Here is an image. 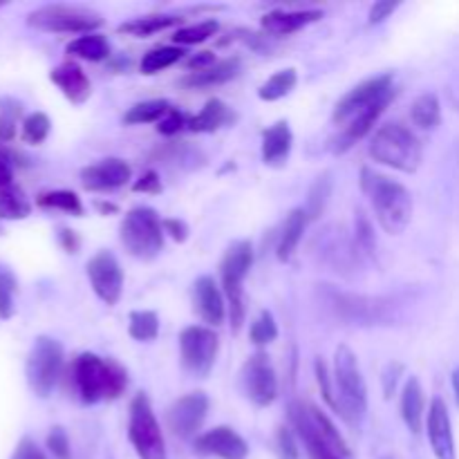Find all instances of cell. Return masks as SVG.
Returning <instances> with one entry per match:
<instances>
[{"instance_id":"6da1fadb","label":"cell","mask_w":459,"mask_h":459,"mask_svg":"<svg viewBox=\"0 0 459 459\" xmlns=\"http://www.w3.org/2000/svg\"><path fill=\"white\" fill-rule=\"evenodd\" d=\"M393 74H379L372 76V79L363 81L357 88L350 90L334 108V121L336 128H341L339 137L332 139V151L334 152H345L348 148H352L354 143L361 137H366L372 130V126L377 124L384 110L388 108V103L393 101L394 90H393Z\"/></svg>"},{"instance_id":"7a4b0ae2","label":"cell","mask_w":459,"mask_h":459,"mask_svg":"<svg viewBox=\"0 0 459 459\" xmlns=\"http://www.w3.org/2000/svg\"><path fill=\"white\" fill-rule=\"evenodd\" d=\"M361 191L370 200L377 222L385 233L399 236L412 220V195L402 182L377 173L370 166L361 169Z\"/></svg>"},{"instance_id":"3957f363","label":"cell","mask_w":459,"mask_h":459,"mask_svg":"<svg viewBox=\"0 0 459 459\" xmlns=\"http://www.w3.org/2000/svg\"><path fill=\"white\" fill-rule=\"evenodd\" d=\"M72 384L83 403L92 406L99 402H115L128 388V375L112 359L83 352L72 363Z\"/></svg>"},{"instance_id":"277c9868","label":"cell","mask_w":459,"mask_h":459,"mask_svg":"<svg viewBox=\"0 0 459 459\" xmlns=\"http://www.w3.org/2000/svg\"><path fill=\"white\" fill-rule=\"evenodd\" d=\"M290 421L296 435L303 439L309 459H343L350 457V448L330 417L316 406L305 402L290 403Z\"/></svg>"},{"instance_id":"5b68a950","label":"cell","mask_w":459,"mask_h":459,"mask_svg":"<svg viewBox=\"0 0 459 459\" xmlns=\"http://www.w3.org/2000/svg\"><path fill=\"white\" fill-rule=\"evenodd\" d=\"M334 408L332 411L348 426L359 429L368 412V385L359 368L357 354L341 345L334 354Z\"/></svg>"},{"instance_id":"8992f818","label":"cell","mask_w":459,"mask_h":459,"mask_svg":"<svg viewBox=\"0 0 459 459\" xmlns=\"http://www.w3.org/2000/svg\"><path fill=\"white\" fill-rule=\"evenodd\" d=\"M321 299L325 307L334 314L339 321L348 325H390L394 321V300L381 299V296H363L341 291L336 287L323 285Z\"/></svg>"},{"instance_id":"52a82bcc","label":"cell","mask_w":459,"mask_h":459,"mask_svg":"<svg viewBox=\"0 0 459 459\" xmlns=\"http://www.w3.org/2000/svg\"><path fill=\"white\" fill-rule=\"evenodd\" d=\"M370 157L402 173H415L424 157V148L411 128L393 121V124L381 126L375 133L370 142Z\"/></svg>"},{"instance_id":"ba28073f","label":"cell","mask_w":459,"mask_h":459,"mask_svg":"<svg viewBox=\"0 0 459 459\" xmlns=\"http://www.w3.org/2000/svg\"><path fill=\"white\" fill-rule=\"evenodd\" d=\"M251 264H254V247L251 242L240 240L233 242L224 254L222 263H220V281H222V294L227 299L229 312H231L233 332H238L245 323V282L247 273H249Z\"/></svg>"},{"instance_id":"9c48e42d","label":"cell","mask_w":459,"mask_h":459,"mask_svg":"<svg viewBox=\"0 0 459 459\" xmlns=\"http://www.w3.org/2000/svg\"><path fill=\"white\" fill-rule=\"evenodd\" d=\"M121 242L126 251L139 260H151L164 247V227L151 206H134L121 222Z\"/></svg>"},{"instance_id":"30bf717a","label":"cell","mask_w":459,"mask_h":459,"mask_svg":"<svg viewBox=\"0 0 459 459\" xmlns=\"http://www.w3.org/2000/svg\"><path fill=\"white\" fill-rule=\"evenodd\" d=\"M31 30L48 34H94L103 25L101 13L76 4H43L27 16Z\"/></svg>"},{"instance_id":"8fae6325","label":"cell","mask_w":459,"mask_h":459,"mask_svg":"<svg viewBox=\"0 0 459 459\" xmlns=\"http://www.w3.org/2000/svg\"><path fill=\"white\" fill-rule=\"evenodd\" d=\"M128 439L139 459H166V442L161 435L152 403L148 394L139 393L130 402Z\"/></svg>"},{"instance_id":"7c38bea8","label":"cell","mask_w":459,"mask_h":459,"mask_svg":"<svg viewBox=\"0 0 459 459\" xmlns=\"http://www.w3.org/2000/svg\"><path fill=\"white\" fill-rule=\"evenodd\" d=\"M63 345L52 336H39L27 357L25 375L31 393L40 399H48L56 388L58 377L63 372Z\"/></svg>"},{"instance_id":"4fadbf2b","label":"cell","mask_w":459,"mask_h":459,"mask_svg":"<svg viewBox=\"0 0 459 459\" xmlns=\"http://www.w3.org/2000/svg\"><path fill=\"white\" fill-rule=\"evenodd\" d=\"M220 339L213 327L191 325L179 334V359H182L184 372L191 377L204 379L211 375L218 359Z\"/></svg>"},{"instance_id":"5bb4252c","label":"cell","mask_w":459,"mask_h":459,"mask_svg":"<svg viewBox=\"0 0 459 459\" xmlns=\"http://www.w3.org/2000/svg\"><path fill=\"white\" fill-rule=\"evenodd\" d=\"M240 384L247 399L258 408L272 406L278 397V379L272 361L264 352H255L247 359L240 372Z\"/></svg>"},{"instance_id":"9a60e30c","label":"cell","mask_w":459,"mask_h":459,"mask_svg":"<svg viewBox=\"0 0 459 459\" xmlns=\"http://www.w3.org/2000/svg\"><path fill=\"white\" fill-rule=\"evenodd\" d=\"M92 285L94 294L103 300L106 305H117L124 291V272L119 267V260L110 251H99L90 258L88 267H85Z\"/></svg>"},{"instance_id":"2e32d148","label":"cell","mask_w":459,"mask_h":459,"mask_svg":"<svg viewBox=\"0 0 459 459\" xmlns=\"http://www.w3.org/2000/svg\"><path fill=\"white\" fill-rule=\"evenodd\" d=\"M206 412H209V397L204 393H188L169 408L166 421L178 437L191 439L200 433Z\"/></svg>"},{"instance_id":"e0dca14e","label":"cell","mask_w":459,"mask_h":459,"mask_svg":"<svg viewBox=\"0 0 459 459\" xmlns=\"http://www.w3.org/2000/svg\"><path fill=\"white\" fill-rule=\"evenodd\" d=\"M193 446L200 455L218 459H247L249 455V446H247L245 439L229 426H215V429L197 435Z\"/></svg>"},{"instance_id":"ac0fdd59","label":"cell","mask_w":459,"mask_h":459,"mask_svg":"<svg viewBox=\"0 0 459 459\" xmlns=\"http://www.w3.org/2000/svg\"><path fill=\"white\" fill-rule=\"evenodd\" d=\"M426 430H429V442L435 457L457 459L451 415H448V406L442 397H435L430 402L429 415H426Z\"/></svg>"},{"instance_id":"d6986e66","label":"cell","mask_w":459,"mask_h":459,"mask_svg":"<svg viewBox=\"0 0 459 459\" xmlns=\"http://www.w3.org/2000/svg\"><path fill=\"white\" fill-rule=\"evenodd\" d=\"M130 175H133V169H130L128 161L108 157L99 164L85 166L81 170V184H83L85 191H115V188L126 186L130 182Z\"/></svg>"},{"instance_id":"ffe728a7","label":"cell","mask_w":459,"mask_h":459,"mask_svg":"<svg viewBox=\"0 0 459 459\" xmlns=\"http://www.w3.org/2000/svg\"><path fill=\"white\" fill-rule=\"evenodd\" d=\"M193 303H195L197 314L202 321L211 327L222 325L227 318V303H224V294L218 287V282L211 276H200L193 285Z\"/></svg>"},{"instance_id":"44dd1931","label":"cell","mask_w":459,"mask_h":459,"mask_svg":"<svg viewBox=\"0 0 459 459\" xmlns=\"http://www.w3.org/2000/svg\"><path fill=\"white\" fill-rule=\"evenodd\" d=\"M49 81L61 90L63 97H65L67 101L76 103V106L88 101L90 92H92L88 74L72 61L61 63V65L54 67V70L49 72Z\"/></svg>"},{"instance_id":"7402d4cb","label":"cell","mask_w":459,"mask_h":459,"mask_svg":"<svg viewBox=\"0 0 459 459\" xmlns=\"http://www.w3.org/2000/svg\"><path fill=\"white\" fill-rule=\"evenodd\" d=\"M291 143H294V134H291L287 121H276L273 126H269L263 133V148H260L264 164L272 169H282L290 160Z\"/></svg>"},{"instance_id":"603a6c76","label":"cell","mask_w":459,"mask_h":459,"mask_svg":"<svg viewBox=\"0 0 459 459\" xmlns=\"http://www.w3.org/2000/svg\"><path fill=\"white\" fill-rule=\"evenodd\" d=\"M323 12L318 9H300V12H285V9H276L263 16V30L272 36H290L300 31L303 27L312 25V22L321 21Z\"/></svg>"},{"instance_id":"cb8c5ba5","label":"cell","mask_w":459,"mask_h":459,"mask_svg":"<svg viewBox=\"0 0 459 459\" xmlns=\"http://www.w3.org/2000/svg\"><path fill=\"white\" fill-rule=\"evenodd\" d=\"M238 72H240V58H224V61H218L215 65L206 67L202 72H188L182 79V85L188 90L213 88V85H222L227 81L236 79Z\"/></svg>"},{"instance_id":"d4e9b609","label":"cell","mask_w":459,"mask_h":459,"mask_svg":"<svg viewBox=\"0 0 459 459\" xmlns=\"http://www.w3.org/2000/svg\"><path fill=\"white\" fill-rule=\"evenodd\" d=\"M402 417L411 433H421L426 421V397L417 377H411L402 390Z\"/></svg>"},{"instance_id":"484cf974","label":"cell","mask_w":459,"mask_h":459,"mask_svg":"<svg viewBox=\"0 0 459 459\" xmlns=\"http://www.w3.org/2000/svg\"><path fill=\"white\" fill-rule=\"evenodd\" d=\"M307 213L305 209H291L290 215L285 218V224H282L281 238H278V247H276V255L278 260L287 263V260L294 255L296 247L300 245L303 240L305 227H307Z\"/></svg>"},{"instance_id":"4316f807","label":"cell","mask_w":459,"mask_h":459,"mask_svg":"<svg viewBox=\"0 0 459 459\" xmlns=\"http://www.w3.org/2000/svg\"><path fill=\"white\" fill-rule=\"evenodd\" d=\"M233 121V112L229 110V106L220 99H211L206 101V106L202 108V112H197L195 117L188 119V128L193 133H215L222 126L231 124Z\"/></svg>"},{"instance_id":"83f0119b","label":"cell","mask_w":459,"mask_h":459,"mask_svg":"<svg viewBox=\"0 0 459 459\" xmlns=\"http://www.w3.org/2000/svg\"><path fill=\"white\" fill-rule=\"evenodd\" d=\"M179 21L182 18L173 16V13H152V16L133 18V21L124 22V25H119V31L121 34L137 36V39H146V36L157 34V31H164L179 25Z\"/></svg>"},{"instance_id":"f1b7e54d","label":"cell","mask_w":459,"mask_h":459,"mask_svg":"<svg viewBox=\"0 0 459 459\" xmlns=\"http://www.w3.org/2000/svg\"><path fill=\"white\" fill-rule=\"evenodd\" d=\"M67 54L76 58H83V61L97 63L110 56V43L106 40V36L94 31V34H85L72 40V43L67 45Z\"/></svg>"},{"instance_id":"f546056e","label":"cell","mask_w":459,"mask_h":459,"mask_svg":"<svg viewBox=\"0 0 459 459\" xmlns=\"http://www.w3.org/2000/svg\"><path fill=\"white\" fill-rule=\"evenodd\" d=\"M411 119L421 130L437 128L439 121H442V103H439L437 94L426 92L417 97L411 108Z\"/></svg>"},{"instance_id":"4dcf8cb0","label":"cell","mask_w":459,"mask_h":459,"mask_svg":"<svg viewBox=\"0 0 459 459\" xmlns=\"http://www.w3.org/2000/svg\"><path fill=\"white\" fill-rule=\"evenodd\" d=\"M170 103L166 99H151V101L134 103L128 112L124 115L126 126H139V124H160L170 110Z\"/></svg>"},{"instance_id":"1f68e13d","label":"cell","mask_w":459,"mask_h":459,"mask_svg":"<svg viewBox=\"0 0 459 459\" xmlns=\"http://www.w3.org/2000/svg\"><path fill=\"white\" fill-rule=\"evenodd\" d=\"M31 213V204L18 186H0V220H25Z\"/></svg>"},{"instance_id":"d6a6232c","label":"cell","mask_w":459,"mask_h":459,"mask_svg":"<svg viewBox=\"0 0 459 459\" xmlns=\"http://www.w3.org/2000/svg\"><path fill=\"white\" fill-rule=\"evenodd\" d=\"M332 188H334V179H332L330 170L318 175L316 182L309 188L307 204H305V213H307L309 222H312V220H318L323 215V211H325L327 202H330L332 197Z\"/></svg>"},{"instance_id":"836d02e7","label":"cell","mask_w":459,"mask_h":459,"mask_svg":"<svg viewBox=\"0 0 459 459\" xmlns=\"http://www.w3.org/2000/svg\"><path fill=\"white\" fill-rule=\"evenodd\" d=\"M296 83H299V74H296L294 67H287V70H281L273 76H269V79L260 85L258 97L263 99V101H278V99L287 97V94L296 88Z\"/></svg>"},{"instance_id":"e575fe53","label":"cell","mask_w":459,"mask_h":459,"mask_svg":"<svg viewBox=\"0 0 459 459\" xmlns=\"http://www.w3.org/2000/svg\"><path fill=\"white\" fill-rule=\"evenodd\" d=\"M36 206L40 209H52V211H63V213L70 215H83V204H81V197L72 191H48L40 193L36 197Z\"/></svg>"},{"instance_id":"d590c367","label":"cell","mask_w":459,"mask_h":459,"mask_svg":"<svg viewBox=\"0 0 459 459\" xmlns=\"http://www.w3.org/2000/svg\"><path fill=\"white\" fill-rule=\"evenodd\" d=\"M182 56H184V49L173 48V45L155 48V49H151V52L143 54L139 70H142V74H148V76L157 74V72L166 70V67H170V65H175L178 61H182Z\"/></svg>"},{"instance_id":"8d00e7d4","label":"cell","mask_w":459,"mask_h":459,"mask_svg":"<svg viewBox=\"0 0 459 459\" xmlns=\"http://www.w3.org/2000/svg\"><path fill=\"white\" fill-rule=\"evenodd\" d=\"M128 334L134 341H155L160 334V316L151 309H134L130 312Z\"/></svg>"},{"instance_id":"74e56055","label":"cell","mask_w":459,"mask_h":459,"mask_svg":"<svg viewBox=\"0 0 459 459\" xmlns=\"http://www.w3.org/2000/svg\"><path fill=\"white\" fill-rule=\"evenodd\" d=\"M16 276L0 264V321H9L16 312Z\"/></svg>"},{"instance_id":"f35d334b","label":"cell","mask_w":459,"mask_h":459,"mask_svg":"<svg viewBox=\"0 0 459 459\" xmlns=\"http://www.w3.org/2000/svg\"><path fill=\"white\" fill-rule=\"evenodd\" d=\"M49 130H52V121L45 112H31L22 119V142L31 143V146H39L48 139Z\"/></svg>"},{"instance_id":"ab89813d","label":"cell","mask_w":459,"mask_h":459,"mask_svg":"<svg viewBox=\"0 0 459 459\" xmlns=\"http://www.w3.org/2000/svg\"><path fill=\"white\" fill-rule=\"evenodd\" d=\"M215 31H218V21H202L197 25L182 27V30L175 31L173 40L178 45H197L215 36Z\"/></svg>"},{"instance_id":"60d3db41","label":"cell","mask_w":459,"mask_h":459,"mask_svg":"<svg viewBox=\"0 0 459 459\" xmlns=\"http://www.w3.org/2000/svg\"><path fill=\"white\" fill-rule=\"evenodd\" d=\"M251 341L255 345H269L278 339V325H276V318H273L272 312H260L258 318L251 323V332H249Z\"/></svg>"},{"instance_id":"b9f144b4","label":"cell","mask_w":459,"mask_h":459,"mask_svg":"<svg viewBox=\"0 0 459 459\" xmlns=\"http://www.w3.org/2000/svg\"><path fill=\"white\" fill-rule=\"evenodd\" d=\"M354 242H357V247L361 251H366V254H375V231H372V224L370 220L366 218V213L363 211H359L357 213V229H354Z\"/></svg>"},{"instance_id":"7bdbcfd3","label":"cell","mask_w":459,"mask_h":459,"mask_svg":"<svg viewBox=\"0 0 459 459\" xmlns=\"http://www.w3.org/2000/svg\"><path fill=\"white\" fill-rule=\"evenodd\" d=\"M161 155H166V161H175V164L186 166V169H195V161H200V164L204 161V155L191 146H170Z\"/></svg>"},{"instance_id":"ee69618b","label":"cell","mask_w":459,"mask_h":459,"mask_svg":"<svg viewBox=\"0 0 459 459\" xmlns=\"http://www.w3.org/2000/svg\"><path fill=\"white\" fill-rule=\"evenodd\" d=\"M276 453L281 459H300V448L296 442V435L291 433V429L281 426L276 433Z\"/></svg>"},{"instance_id":"f6af8a7d","label":"cell","mask_w":459,"mask_h":459,"mask_svg":"<svg viewBox=\"0 0 459 459\" xmlns=\"http://www.w3.org/2000/svg\"><path fill=\"white\" fill-rule=\"evenodd\" d=\"M48 448L56 459H72L70 439H67V433L61 429V426H54V429L49 430Z\"/></svg>"},{"instance_id":"bcb514c9","label":"cell","mask_w":459,"mask_h":459,"mask_svg":"<svg viewBox=\"0 0 459 459\" xmlns=\"http://www.w3.org/2000/svg\"><path fill=\"white\" fill-rule=\"evenodd\" d=\"M314 372H316V381H318V388H321L323 399L327 402V406L334 408V381H332V375L330 370H327L323 359H316V363H314Z\"/></svg>"},{"instance_id":"7dc6e473","label":"cell","mask_w":459,"mask_h":459,"mask_svg":"<svg viewBox=\"0 0 459 459\" xmlns=\"http://www.w3.org/2000/svg\"><path fill=\"white\" fill-rule=\"evenodd\" d=\"M184 126H188L186 115H184L182 110H178V108H170V110L166 112L164 119L157 124V130H160L161 134H166V137H173V134H178Z\"/></svg>"},{"instance_id":"c3c4849f","label":"cell","mask_w":459,"mask_h":459,"mask_svg":"<svg viewBox=\"0 0 459 459\" xmlns=\"http://www.w3.org/2000/svg\"><path fill=\"white\" fill-rule=\"evenodd\" d=\"M12 459H48V457H45L43 448H40L34 439L22 437L21 442L16 444V448H13Z\"/></svg>"},{"instance_id":"681fc988","label":"cell","mask_w":459,"mask_h":459,"mask_svg":"<svg viewBox=\"0 0 459 459\" xmlns=\"http://www.w3.org/2000/svg\"><path fill=\"white\" fill-rule=\"evenodd\" d=\"M397 9H399V3H393V0H381V3H375L370 7V13H368V22H370V25H379V22H384L385 18L393 16Z\"/></svg>"},{"instance_id":"f907efd6","label":"cell","mask_w":459,"mask_h":459,"mask_svg":"<svg viewBox=\"0 0 459 459\" xmlns=\"http://www.w3.org/2000/svg\"><path fill=\"white\" fill-rule=\"evenodd\" d=\"M133 191L134 193H151V195H157L161 193V182H160V175L155 170H146L137 182L133 184Z\"/></svg>"},{"instance_id":"816d5d0a","label":"cell","mask_w":459,"mask_h":459,"mask_svg":"<svg viewBox=\"0 0 459 459\" xmlns=\"http://www.w3.org/2000/svg\"><path fill=\"white\" fill-rule=\"evenodd\" d=\"M161 227H164V233H169L175 242H186L188 240V224L179 218H169L161 220Z\"/></svg>"},{"instance_id":"f5cc1de1","label":"cell","mask_w":459,"mask_h":459,"mask_svg":"<svg viewBox=\"0 0 459 459\" xmlns=\"http://www.w3.org/2000/svg\"><path fill=\"white\" fill-rule=\"evenodd\" d=\"M402 372H403L402 363H388V368H385V372H384V397L385 399L393 397L394 388H397L399 375H402Z\"/></svg>"},{"instance_id":"db71d44e","label":"cell","mask_w":459,"mask_h":459,"mask_svg":"<svg viewBox=\"0 0 459 459\" xmlns=\"http://www.w3.org/2000/svg\"><path fill=\"white\" fill-rule=\"evenodd\" d=\"M215 63H218V58H215L213 52H200L195 54V56L186 58V67L191 72H202L206 70V67L215 65Z\"/></svg>"},{"instance_id":"11a10c76","label":"cell","mask_w":459,"mask_h":459,"mask_svg":"<svg viewBox=\"0 0 459 459\" xmlns=\"http://www.w3.org/2000/svg\"><path fill=\"white\" fill-rule=\"evenodd\" d=\"M12 152H7L4 148H0V186H9L13 179V169H12Z\"/></svg>"},{"instance_id":"9f6ffc18","label":"cell","mask_w":459,"mask_h":459,"mask_svg":"<svg viewBox=\"0 0 459 459\" xmlns=\"http://www.w3.org/2000/svg\"><path fill=\"white\" fill-rule=\"evenodd\" d=\"M58 242H61V247L67 251V254H76L81 247L79 236H76L72 229H61V231H58Z\"/></svg>"},{"instance_id":"6f0895ef","label":"cell","mask_w":459,"mask_h":459,"mask_svg":"<svg viewBox=\"0 0 459 459\" xmlns=\"http://www.w3.org/2000/svg\"><path fill=\"white\" fill-rule=\"evenodd\" d=\"M0 115L4 117H12V119H21L22 117V103L16 101L12 97H3L0 99Z\"/></svg>"},{"instance_id":"680465c9","label":"cell","mask_w":459,"mask_h":459,"mask_svg":"<svg viewBox=\"0 0 459 459\" xmlns=\"http://www.w3.org/2000/svg\"><path fill=\"white\" fill-rule=\"evenodd\" d=\"M446 97H448V103L453 106V110L459 112V70L453 72V76L448 79Z\"/></svg>"},{"instance_id":"91938a15","label":"cell","mask_w":459,"mask_h":459,"mask_svg":"<svg viewBox=\"0 0 459 459\" xmlns=\"http://www.w3.org/2000/svg\"><path fill=\"white\" fill-rule=\"evenodd\" d=\"M16 137V119L0 115V142L9 143Z\"/></svg>"},{"instance_id":"94428289","label":"cell","mask_w":459,"mask_h":459,"mask_svg":"<svg viewBox=\"0 0 459 459\" xmlns=\"http://www.w3.org/2000/svg\"><path fill=\"white\" fill-rule=\"evenodd\" d=\"M94 206H97L99 213H117V211H119L117 204H110V202H97Z\"/></svg>"},{"instance_id":"6125c7cd","label":"cell","mask_w":459,"mask_h":459,"mask_svg":"<svg viewBox=\"0 0 459 459\" xmlns=\"http://www.w3.org/2000/svg\"><path fill=\"white\" fill-rule=\"evenodd\" d=\"M453 393H455V402L459 406V368L455 372H453Z\"/></svg>"},{"instance_id":"be15d7a7","label":"cell","mask_w":459,"mask_h":459,"mask_svg":"<svg viewBox=\"0 0 459 459\" xmlns=\"http://www.w3.org/2000/svg\"><path fill=\"white\" fill-rule=\"evenodd\" d=\"M3 4H4V3H0V7H3Z\"/></svg>"}]
</instances>
